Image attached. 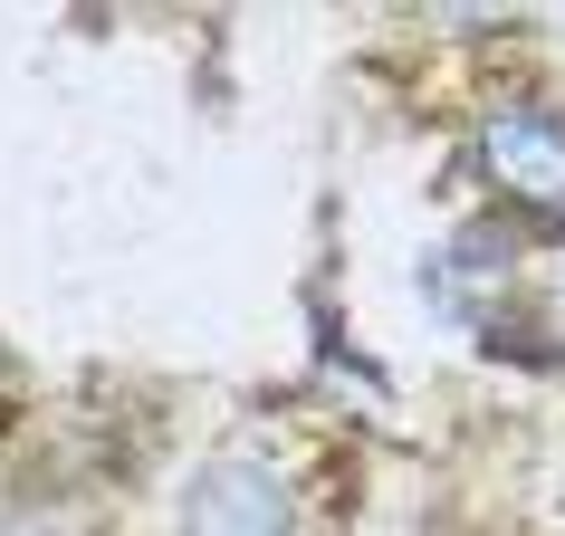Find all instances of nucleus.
<instances>
[{"mask_svg":"<svg viewBox=\"0 0 565 536\" xmlns=\"http://www.w3.org/2000/svg\"><path fill=\"white\" fill-rule=\"evenodd\" d=\"M479 173H489L499 202L565 221V116L556 106H499L479 125Z\"/></svg>","mask_w":565,"mask_h":536,"instance_id":"obj_1","label":"nucleus"},{"mask_svg":"<svg viewBox=\"0 0 565 536\" xmlns=\"http://www.w3.org/2000/svg\"><path fill=\"white\" fill-rule=\"evenodd\" d=\"M182 536H288V489L268 460L231 450V460H211L192 479V499H182Z\"/></svg>","mask_w":565,"mask_h":536,"instance_id":"obj_2","label":"nucleus"}]
</instances>
